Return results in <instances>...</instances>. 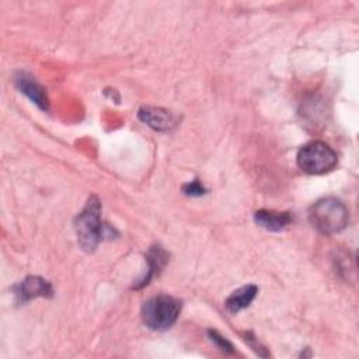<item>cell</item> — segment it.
I'll list each match as a JSON object with an SVG mask.
<instances>
[{
	"label": "cell",
	"mask_w": 359,
	"mask_h": 359,
	"mask_svg": "<svg viewBox=\"0 0 359 359\" xmlns=\"http://www.w3.org/2000/svg\"><path fill=\"white\" fill-rule=\"evenodd\" d=\"M105 227L107 226L101 222V203L98 198L93 195L74 219V230L80 247L86 252H93L104 238Z\"/></svg>",
	"instance_id": "obj_1"
},
{
	"label": "cell",
	"mask_w": 359,
	"mask_h": 359,
	"mask_svg": "<svg viewBox=\"0 0 359 359\" xmlns=\"http://www.w3.org/2000/svg\"><path fill=\"white\" fill-rule=\"evenodd\" d=\"M309 219L320 233L335 234L346 227L349 216L346 206L339 199L323 198L310 208Z\"/></svg>",
	"instance_id": "obj_2"
},
{
	"label": "cell",
	"mask_w": 359,
	"mask_h": 359,
	"mask_svg": "<svg viewBox=\"0 0 359 359\" xmlns=\"http://www.w3.org/2000/svg\"><path fill=\"white\" fill-rule=\"evenodd\" d=\"M181 311V302L168 294L153 296L142 306V320L146 327L154 331L170 328L178 320Z\"/></svg>",
	"instance_id": "obj_3"
},
{
	"label": "cell",
	"mask_w": 359,
	"mask_h": 359,
	"mask_svg": "<svg viewBox=\"0 0 359 359\" xmlns=\"http://www.w3.org/2000/svg\"><path fill=\"white\" fill-rule=\"evenodd\" d=\"M338 163L337 153L324 142H311L297 153V165L307 174H324Z\"/></svg>",
	"instance_id": "obj_4"
},
{
	"label": "cell",
	"mask_w": 359,
	"mask_h": 359,
	"mask_svg": "<svg viewBox=\"0 0 359 359\" xmlns=\"http://www.w3.org/2000/svg\"><path fill=\"white\" fill-rule=\"evenodd\" d=\"M14 294L18 303H27L28 300L39 296L50 297L53 294V290L50 283L43 278L27 276L22 282L14 286Z\"/></svg>",
	"instance_id": "obj_5"
},
{
	"label": "cell",
	"mask_w": 359,
	"mask_h": 359,
	"mask_svg": "<svg viewBox=\"0 0 359 359\" xmlns=\"http://www.w3.org/2000/svg\"><path fill=\"white\" fill-rule=\"evenodd\" d=\"M139 119L156 130H170L178 125V116L164 108L142 107L137 112Z\"/></svg>",
	"instance_id": "obj_6"
},
{
	"label": "cell",
	"mask_w": 359,
	"mask_h": 359,
	"mask_svg": "<svg viewBox=\"0 0 359 359\" xmlns=\"http://www.w3.org/2000/svg\"><path fill=\"white\" fill-rule=\"evenodd\" d=\"M14 84L15 87L22 93L25 94L34 104H36L43 111H48L49 108V100H48V95H46V91L45 88L36 81L34 80V77L28 76L27 73H18L15 77H14Z\"/></svg>",
	"instance_id": "obj_7"
},
{
	"label": "cell",
	"mask_w": 359,
	"mask_h": 359,
	"mask_svg": "<svg viewBox=\"0 0 359 359\" xmlns=\"http://www.w3.org/2000/svg\"><path fill=\"white\" fill-rule=\"evenodd\" d=\"M146 258H147L149 269H147L146 275H144L136 285H133L135 289H140V287L146 286L153 278L158 276L160 272L163 271V268L165 266V264L168 262V254H167V251L163 250L160 245H153V247L149 250Z\"/></svg>",
	"instance_id": "obj_8"
},
{
	"label": "cell",
	"mask_w": 359,
	"mask_h": 359,
	"mask_svg": "<svg viewBox=\"0 0 359 359\" xmlns=\"http://www.w3.org/2000/svg\"><path fill=\"white\" fill-rule=\"evenodd\" d=\"M254 220L258 226L269 231H280L293 220L290 212H275L259 209L254 213Z\"/></svg>",
	"instance_id": "obj_9"
},
{
	"label": "cell",
	"mask_w": 359,
	"mask_h": 359,
	"mask_svg": "<svg viewBox=\"0 0 359 359\" xmlns=\"http://www.w3.org/2000/svg\"><path fill=\"white\" fill-rule=\"evenodd\" d=\"M258 293V287L255 285H245L236 289L227 299H226V309L231 314H237L240 310L248 307L251 302L255 299Z\"/></svg>",
	"instance_id": "obj_10"
},
{
	"label": "cell",
	"mask_w": 359,
	"mask_h": 359,
	"mask_svg": "<svg viewBox=\"0 0 359 359\" xmlns=\"http://www.w3.org/2000/svg\"><path fill=\"white\" fill-rule=\"evenodd\" d=\"M208 334H209L210 341H212L220 351H223V352H233V345H231L224 337H222L217 331L209 330Z\"/></svg>",
	"instance_id": "obj_11"
},
{
	"label": "cell",
	"mask_w": 359,
	"mask_h": 359,
	"mask_svg": "<svg viewBox=\"0 0 359 359\" xmlns=\"http://www.w3.org/2000/svg\"><path fill=\"white\" fill-rule=\"evenodd\" d=\"M182 191L184 194L187 195H191V196H201L206 192V189L203 188V185L198 181V180H194L192 182H188L182 187Z\"/></svg>",
	"instance_id": "obj_12"
},
{
	"label": "cell",
	"mask_w": 359,
	"mask_h": 359,
	"mask_svg": "<svg viewBox=\"0 0 359 359\" xmlns=\"http://www.w3.org/2000/svg\"><path fill=\"white\" fill-rule=\"evenodd\" d=\"M244 339L248 342V345H250L259 356H264V358H265V356H269L266 348L262 346V345L254 338V335H252L251 332H245V334H244Z\"/></svg>",
	"instance_id": "obj_13"
}]
</instances>
